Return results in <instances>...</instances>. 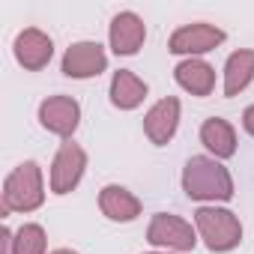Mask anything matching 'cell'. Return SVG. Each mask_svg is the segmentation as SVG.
<instances>
[{
  "label": "cell",
  "instance_id": "9c48e42d",
  "mask_svg": "<svg viewBox=\"0 0 254 254\" xmlns=\"http://www.w3.org/2000/svg\"><path fill=\"white\" fill-rule=\"evenodd\" d=\"M108 66V54L99 42H75L63 54V75L69 78H93Z\"/></svg>",
  "mask_w": 254,
  "mask_h": 254
},
{
  "label": "cell",
  "instance_id": "8992f818",
  "mask_svg": "<svg viewBox=\"0 0 254 254\" xmlns=\"http://www.w3.org/2000/svg\"><path fill=\"white\" fill-rule=\"evenodd\" d=\"M224 39H227V33L221 27L206 24V21H197V24H186V27L174 30L168 48L174 54H206V51L218 48Z\"/></svg>",
  "mask_w": 254,
  "mask_h": 254
},
{
  "label": "cell",
  "instance_id": "5bb4252c",
  "mask_svg": "<svg viewBox=\"0 0 254 254\" xmlns=\"http://www.w3.org/2000/svg\"><path fill=\"white\" fill-rule=\"evenodd\" d=\"M200 141H203V147L215 159H230L236 153V132H233V126L227 120H221V117L203 120V126H200Z\"/></svg>",
  "mask_w": 254,
  "mask_h": 254
},
{
  "label": "cell",
  "instance_id": "277c9868",
  "mask_svg": "<svg viewBox=\"0 0 254 254\" xmlns=\"http://www.w3.org/2000/svg\"><path fill=\"white\" fill-rule=\"evenodd\" d=\"M147 242L156 245V248H168V251H191L197 245V236L191 230L189 221H183L180 215H171V212H159L153 215L150 227H147Z\"/></svg>",
  "mask_w": 254,
  "mask_h": 254
},
{
  "label": "cell",
  "instance_id": "52a82bcc",
  "mask_svg": "<svg viewBox=\"0 0 254 254\" xmlns=\"http://www.w3.org/2000/svg\"><path fill=\"white\" fill-rule=\"evenodd\" d=\"M39 123L60 138H72L81 123V105L72 96H48L39 105Z\"/></svg>",
  "mask_w": 254,
  "mask_h": 254
},
{
  "label": "cell",
  "instance_id": "8fae6325",
  "mask_svg": "<svg viewBox=\"0 0 254 254\" xmlns=\"http://www.w3.org/2000/svg\"><path fill=\"white\" fill-rule=\"evenodd\" d=\"M108 36H111L114 54L129 57V54H138V48L144 45V39H147V24H144V18L135 15V12H120V15H114Z\"/></svg>",
  "mask_w": 254,
  "mask_h": 254
},
{
  "label": "cell",
  "instance_id": "ac0fdd59",
  "mask_svg": "<svg viewBox=\"0 0 254 254\" xmlns=\"http://www.w3.org/2000/svg\"><path fill=\"white\" fill-rule=\"evenodd\" d=\"M12 242H15V233H12L9 227H3V230H0V248H3V251H0V254H15Z\"/></svg>",
  "mask_w": 254,
  "mask_h": 254
},
{
  "label": "cell",
  "instance_id": "2e32d148",
  "mask_svg": "<svg viewBox=\"0 0 254 254\" xmlns=\"http://www.w3.org/2000/svg\"><path fill=\"white\" fill-rule=\"evenodd\" d=\"M254 78V48H239L224 63V96L242 93Z\"/></svg>",
  "mask_w": 254,
  "mask_h": 254
},
{
  "label": "cell",
  "instance_id": "5b68a950",
  "mask_svg": "<svg viewBox=\"0 0 254 254\" xmlns=\"http://www.w3.org/2000/svg\"><path fill=\"white\" fill-rule=\"evenodd\" d=\"M84 168H87V153H84L78 144L66 141V144L57 150L54 165H51V191H54V194H69V191L81 183Z\"/></svg>",
  "mask_w": 254,
  "mask_h": 254
},
{
  "label": "cell",
  "instance_id": "e0dca14e",
  "mask_svg": "<svg viewBox=\"0 0 254 254\" xmlns=\"http://www.w3.org/2000/svg\"><path fill=\"white\" fill-rule=\"evenodd\" d=\"M45 245H48L45 230L39 224H21L15 230V242H12L15 254H45Z\"/></svg>",
  "mask_w": 254,
  "mask_h": 254
},
{
  "label": "cell",
  "instance_id": "ffe728a7",
  "mask_svg": "<svg viewBox=\"0 0 254 254\" xmlns=\"http://www.w3.org/2000/svg\"><path fill=\"white\" fill-rule=\"evenodd\" d=\"M51 254H78V251H72V248H57V251H51Z\"/></svg>",
  "mask_w": 254,
  "mask_h": 254
},
{
  "label": "cell",
  "instance_id": "9a60e30c",
  "mask_svg": "<svg viewBox=\"0 0 254 254\" xmlns=\"http://www.w3.org/2000/svg\"><path fill=\"white\" fill-rule=\"evenodd\" d=\"M144 99H147V84H144L135 72H129V69L114 72V78H111V102H114L120 111H132V108H138Z\"/></svg>",
  "mask_w": 254,
  "mask_h": 254
},
{
  "label": "cell",
  "instance_id": "7c38bea8",
  "mask_svg": "<svg viewBox=\"0 0 254 254\" xmlns=\"http://www.w3.org/2000/svg\"><path fill=\"white\" fill-rule=\"evenodd\" d=\"M99 209L111 221H135L141 215V200L123 186H105L99 191Z\"/></svg>",
  "mask_w": 254,
  "mask_h": 254
},
{
  "label": "cell",
  "instance_id": "d6986e66",
  "mask_svg": "<svg viewBox=\"0 0 254 254\" xmlns=\"http://www.w3.org/2000/svg\"><path fill=\"white\" fill-rule=\"evenodd\" d=\"M242 126H245V132H248V135H254V105L245 108V114H242Z\"/></svg>",
  "mask_w": 254,
  "mask_h": 254
},
{
  "label": "cell",
  "instance_id": "4fadbf2b",
  "mask_svg": "<svg viewBox=\"0 0 254 254\" xmlns=\"http://www.w3.org/2000/svg\"><path fill=\"white\" fill-rule=\"evenodd\" d=\"M174 75H177V84L183 90H189L191 96H209L215 90V69L206 60L189 57L174 69Z\"/></svg>",
  "mask_w": 254,
  "mask_h": 254
},
{
  "label": "cell",
  "instance_id": "6da1fadb",
  "mask_svg": "<svg viewBox=\"0 0 254 254\" xmlns=\"http://www.w3.org/2000/svg\"><path fill=\"white\" fill-rule=\"evenodd\" d=\"M183 191L191 200H230L233 180L218 159L191 156L186 162V171H183Z\"/></svg>",
  "mask_w": 254,
  "mask_h": 254
},
{
  "label": "cell",
  "instance_id": "44dd1931",
  "mask_svg": "<svg viewBox=\"0 0 254 254\" xmlns=\"http://www.w3.org/2000/svg\"><path fill=\"white\" fill-rule=\"evenodd\" d=\"M150 254H168V251H150Z\"/></svg>",
  "mask_w": 254,
  "mask_h": 254
},
{
  "label": "cell",
  "instance_id": "7a4b0ae2",
  "mask_svg": "<svg viewBox=\"0 0 254 254\" xmlns=\"http://www.w3.org/2000/svg\"><path fill=\"white\" fill-rule=\"evenodd\" d=\"M45 200L42 171L36 162H21L3 183V212H33Z\"/></svg>",
  "mask_w": 254,
  "mask_h": 254
},
{
  "label": "cell",
  "instance_id": "ba28073f",
  "mask_svg": "<svg viewBox=\"0 0 254 254\" xmlns=\"http://www.w3.org/2000/svg\"><path fill=\"white\" fill-rule=\"evenodd\" d=\"M12 51H15V60H18L24 69L39 72V69H45V66L51 63L54 42H51V36L42 33L39 27H27V30H21V33L15 36Z\"/></svg>",
  "mask_w": 254,
  "mask_h": 254
},
{
  "label": "cell",
  "instance_id": "30bf717a",
  "mask_svg": "<svg viewBox=\"0 0 254 254\" xmlns=\"http://www.w3.org/2000/svg\"><path fill=\"white\" fill-rule=\"evenodd\" d=\"M177 126H180V99L174 96L159 99L144 117V132L156 147H165L177 135Z\"/></svg>",
  "mask_w": 254,
  "mask_h": 254
},
{
  "label": "cell",
  "instance_id": "3957f363",
  "mask_svg": "<svg viewBox=\"0 0 254 254\" xmlns=\"http://www.w3.org/2000/svg\"><path fill=\"white\" fill-rule=\"evenodd\" d=\"M194 224L200 239L206 242L209 251H230L242 239V224L230 209L221 206H200L194 212Z\"/></svg>",
  "mask_w": 254,
  "mask_h": 254
}]
</instances>
